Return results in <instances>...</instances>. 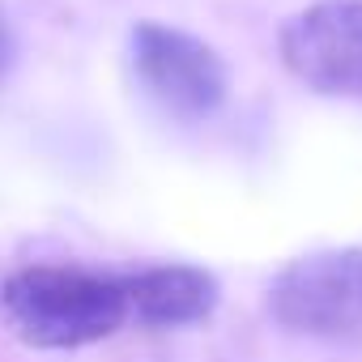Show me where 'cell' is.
I'll use <instances>...</instances> for the list:
<instances>
[{
  "mask_svg": "<svg viewBox=\"0 0 362 362\" xmlns=\"http://www.w3.org/2000/svg\"><path fill=\"white\" fill-rule=\"evenodd\" d=\"M9 328L35 349H77L111 337L128 320V298L119 277H98L86 269L35 264L0 290Z\"/></svg>",
  "mask_w": 362,
  "mask_h": 362,
  "instance_id": "cell-1",
  "label": "cell"
},
{
  "mask_svg": "<svg viewBox=\"0 0 362 362\" xmlns=\"http://www.w3.org/2000/svg\"><path fill=\"white\" fill-rule=\"evenodd\" d=\"M132 73L141 90L175 119H205L226 103L222 56L188 30L141 22L132 30Z\"/></svg>",
  "mask_w": 362,
  "mask_h": 362,
  "instance_id": "cell-2",
  "label": "cell"
},
{
  "mask_svg": "<svg viewBox=\"0 0 362 362\" xmlns=\"http://www.w3.org/2000/svg\"><path fill=\"white\" fill-rule=\"evenodd\" d=\"M273 315L307 337L362 332V247L315 252L273 281Z\"/></svg>",
  "mask_w": 362,
  "mask_h": 362,
  "instance_id": "cell-3",
  "label": "cell"
},
{
  "mask_svg": "<svg viewBox=\"0 0 362 362\" xmlns=\"http://www.w3.org/2000/svg\"><path fill=\"white\" fill-rule=\"evenodd\" d=\"M286 69L320 90L362 98V0H320L281 30Z\"/></svg>",
  "mask_w": 362,
  "mask_h": 362,
  "instance_id": "cell-4",
  "label": "cell"
},
{
  "mask_svg": "<svg viewBox=\"0 0 362 362\" xmlns=\"http://www.w3.org/2000/svg\"><path fill=\"white\" fill-rule=\"evenodd\" d=\"M128 315H136L149 328H175V324H197L218 307V281L205 269L192 264H158L141 269L132 277H119Z\"/></svg>",
  "mask_w": 362,
  "mask_h": 362,
  "instance_id": "cell-5",
  "label": "cell"
},
{
  "mask_svg": "<svg viewBox=\"0 0 362 362\" xmlns=\"http://www.w3.org/2000/svg\"><path fill=\"white\" fill-rule=\"evenodd\" d=\"M9 64H13V35H9V22L0 18V77L9 73Z\"/></svg>",
  "mask_w": 362,
  "mask_h": 362,
  "instance_id": "cell-6",
  "label": "cell"
}]
</instances>
